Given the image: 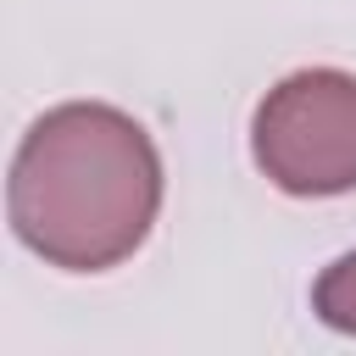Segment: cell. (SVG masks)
I'll list each match as a JSON object with an SVG mask.
<instances>
[{"mask_svg":"<svg viewBox=\"0 0 356 356\" xmlns=\"http://www.w3.org/2000/svg\"><path fill=\"white\" fill-rule=\"evenodd\" d=\"M161 211V156L145 122L106 100H67L28 122L11 178V234L61 273L128 261Z\"/></svg>","mask_w":356,"mask_h":356,"instance_id":"1","label":"cell"},{"mask_svg":"<svg viewBox=\"0 0 356 356\" xmlns=\"http://www.w3.org/2000/svg\"><path fill=\"white\" fill-rule=\"evenodd\" d=\"M250 156L273 189L328 200L356 189V72L300 67L278 78L250 117Z\"/></svg>","mask_w":356,"mask_h":356,"instance_id":"2","label":"cell"},{"mask_svg":"<svg viewBox=\"0 0 356 356\" xmlns=\"http://www.w3.org/2000/svg\"><path fill=\"white\" fill-rule=\"evenodd\" d=\"M312 312L339 328V334H356V250H345L339 261H328L312 284Z\"/></svg>","mask_w":356,"mask_h":356,"instance_id":"3","label":"cell"}]
</instances>
